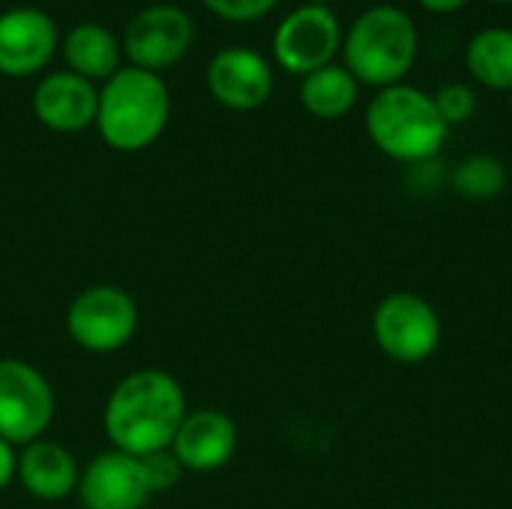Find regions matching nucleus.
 Here are the masks:
<instances>
[{
  "label": "nucleus",
  "instance_id": "obj_1",
  "mask_svg": "<svg viewBox=\"0 0 512 509\" xmlns=\"http://www.w3.org/2000/svg\"><path fill=\"white\" fill-rule=\"evenodd\" d=\"M186 411V393L174 375L138 369L114 384L102 411V426L111 450L141 459L171 450Z\"/></svg>",
  "mask_w": 512,
  "mask_h": 509
},
{
  "label": "nucleus",
  "instance_id": "obj_2",
  "mask_svg": "<svg viewBox=\"0 0 512 509\" xmlns=\"http://www.w3.org/2000/svg\"><path fill=\"white\" fill-rule=\"evenodd\" d=\"M171 120V93L162 75L120 66L102 87L96 105L99 138L117 153H138L156 144Z\"/></svg>",
  "mask_w": 512,
  "mask_h": 509
},
{
  "label": "nucleus",
  "instance_id": "obj_3",
  "mask_svg": "<svg viewBox=\"0 0 512 509\" xmlns=\"http://www.w3.org/2000/svg\"><path fill=\"white\" fill-rule=\"evenodd\" d=\"M366 132L384 156L405 165H423L441 153L450 126L432 93L402 81L372 96L366 105Z\"/></svg>",
  "mask_w": 512,
  "mask_h": 509
},
{
  "label": "nucleus",
  "instance_id": "obj_4",
  "mask_svg": "<svg viewBox=\"0 0 512 509\" xmlns=\"http://www.w3.org/2000/svg\"><path fill=\"white\" fill-rule=\"evenodd\" d=\"M420 51L414 18L390 3L363 9L342 36V66L369 87L402 84Z\"/></svg>",
  "mask_w": 512,
  "mask_h": 509
},
{
  "label": "nucleus",
  "instance_id": "obj_5",
  "mask_svg": "<svg viewBox=\"0 0 512 509\" xmlns=\"http://www.w3.org/2000/svg\"><path fill=\"white\" fill-rule=\"evenodd\" d=\"M372 336L384 357L402 366L426 363L444 336L435 306L414 291L387 294L372 315Z\"/></svg>",
  "mask_w": 512,
  "mask_h": 509
},
{
  "label": "nucleus",
  "instance_id": "obj_6",
  "mask_svg": "<svg viewBox=\"0 0 512 509\" xmlns=\"http://www.w3.org/2000/svg\"><path fill=\"white\" fill-rule=\"evenodd\" d=\"M138 306L117 285H90L66 309L69 339L90 354H114L132 342Z\"/></svg>",
  "mask_w": 512,
  "mask_h": 509
},
{
  "label": "nucleus",
  "instance_id": "obj_7",
  "mask_svg": "<svg viewBox=\"0 0 512 509\" xmlns=\"http://www.w3.org/2000/svg\"><path fill=\"white\" fill-rule=\"evenodd\" d=\"M195 39L192 15L177 3H153L135 12L120 36L129 66L147 72H165L186 57Z\"/></svg>",
  "mask_w": 512,
  "mask_h": 509
},
{
  "label": "nucleus",
  "instance_id": "obj_8",
  "mask_svg": "<svg viewBox=\"0 0 512 509\" xmlns=\"http://www.w3.org/2000/svg\"><path fill=\"white\" fill-rule=\"evenodd\" d=\"M54 420V390L48 378L15 357L0 360V438L15 444L39 441Z\"/></svg>",
  "mask_w": 512,
  "mask_h": 509
},
{
  "label": "nucleus",
  "instance_id": "obj_9",
  "mask_svg": "<svg viewBox=\"0 0 512 509\" xmlns=\"http://www.w3.org/2000/svg\"><path fill=\"white\" fill-rule=\"evenodd\" d=\"M342 24L324 3H303L288 12L273 33V60L291 75H309L342 51Z\"/></svg>",
  "mask_w": 512,
  "mask_h": 509
},
{
  "label": "nucleus",
  "instance_id": "obj_10",
  "mask_svg": "<svg viewBox=\"0 0 512 509\" xmlns=\"http://www.w3.org/2000/svg\"><path fill=\"white\" fill-rule=\"evenodd\" d=\"M60 48L54 18L39 6H12L0 12V72L27 78L48 66Z\"/></svg>",
  "mask_w": 512,
  "mask_h": 509
},
{
  "label": "nucleus",
  "instance_id": "obj_11",
  "mask_svg": "<svg viewBox=\"0 0 512 509\" xmlns=\"http://www.w3.org/2000/svg\"><path fill=\"white\" fill-rule=\"evenodd\" d=\"M75 492L84 509H144L153 498L141 459L120 450L93 456L81 471Z\"/></svg>",
  "mask_w": 512,
  "mask_h": 509
},
{
  "label": "nucleus",
  "instance_id": "obj_12",
  "mask_svg": "<svg viewBox=\"0 0 512 509\" xmlns=\"http://www.w3.org/2000/svg\"><path fill=\"white\" fill-rule=\"evenodd\" d=\"M207 90L228 111H255L273 93V66L264 54L231 45L210 57Z\"/></svg>",
  "mask_w": 512,
  "mask_h": 509
},
{
  "label": "nucleus",
  "instance_id": "obj_13",
  "mask_svg": "<svg viewBox=\"0 0 512 509\" xmlns=\"http://www.w3.org/2000/svg\"><path fill=\"white\" fill-rule=\"evenodd\" d=\"M237 441L240 435L228 414L216 408H198V411H186L171 441V453L183 471L210 474V471L225 468L234 459Z\"/></svg>",
  "mask_w": 512,
  "mask_h": 509
},
{
  "label": "nucleus",
  "instance_id": "obj_14",
  "mask_svg": "<svg viewBox=\"0 0 512 509\" xmlns=\"http://www.w3.org/2000/svg\"><path fill=\"white\" fill-rule=\"evenodd\" d=\"M99 87L69 69L48 72L33 90V114L51 132H84L96 123Z\"/></svg>",
  "mask_w": 512,
  "mask_h": 509
},
{
  "label": "nucleus",
  "instance_id": "obj_15",
  "mask_svg": "<svg viewBox=\"0 0 512 509\" xmlns=\"http://www.w3.org/2000/svg\"><path fill=\"white\" fill-rule=\"evenodd\" d=\"M78 462L75 456L48 438L30 441L21 447L18 453V468H15V480L24 486V492L36 501L54 504L69 498L78 489Z\"/></svg>",
  "mask_w": 512,
  "mask_h": 509
},
{
  "label": "nucleus",
  "instance_id": "obj_16",
  "mask_svg": "<svg viewBox=\"0 0 512 509\" xmlns=\"http://www.w3.org/2000/svg\"><path fill=\"white\" fill-rule=\"evenodd\" d=\"M60 54H63L69 72H75L93 84L96 81L105 84L123 66L120 63V54H123L120 39L105 24H96V21H81L72 30H66L60 36Z\"/></svg>",
  "mask_w": 512,
  "mask_h": 509
},
{
  "label": "nucleus",
  "instance_id": "obj_17",
  "mask_svg": "<svg viewBox=\"0 0 512 509\" xmlns=\"http://www.w3.org/2000/svg\"><path fill=\"white\" fill-rule=\"evenodd\" d=\"M360 99L357 78L342 63H327L300 81V105L318 120H339L345 117Z\"/></svg>",
  "mask_w": 512,
  "mask_h": 509
},
{
  "label": "nucleus",
  "instance_id": "obj_18",
  "mask_svg": "<svg viewBox=\"0 0 512 509\" xmlns=\"http://www.w3.org/2000/svg\"><path fill=\"white\" fill-rule=\"evenodd\" d=\"M468 72L489 90H512V27H486L471 36L465 51Z\"/></svg>",
  "mask_w": 512,
  "mask_h": 509
},
{
  "label": "nucleus",
  "instance_id": "obj_19",
  "mask_svg": "<svg viewBox=\"0 0 512 509\" xmlns=\"http://www.w3.org/2000/svg\"><path fill=\"white\" fill-rule=\"evenodd\" d=\"M507 180H510L507 165L492 153H471L450 174L453 192L465 201H474V204L501 198L507 189Z\"/></svg>",
  "mask_w": 512,
  "mask_h": 509
},
{
  "label": "nucleus",
  "instance_id": "obj_20",
  "mask_svg": "<svg viewBox=\"0 0 512 509\" xmlns=\"http://www.w3.org/2000/svg\"><path fill=\"white\" fill-rule=\"evenodd\" d=\"M441 117L447 120V126H459V123H468L477 111V93L462 84V81H447L441 84L435 93H432Z\"/></svg>",
  "mask_w": 512,
  "mask_h": 509
},
{
  "label": "nucleus",
  "instance_id": "obj_21",
  "mask_svg": "<svg viewBox=\"0 0 512 509\" xmlns=\"http://www.w3.org/2000/svg\"><path fill=\"white\" fill-rule=\"evenodd\" d=\"M141 465H144V474H147V483H150L153 495L174 489V486L180 483V477L186 474V471L180 468V462L174 459V453H171V450L141 456Z\"/></svg>",
  "mask_w": 512,
  "mask_h": 509
},
{
  "label": "nucleus",
  "instance_id": "obj_22",
  "mask_svg": "<svg viewBox=\"0 0 512 509\" xmlns=\"http://www.w3.org/2000/svg\"><path fill=\"white\" fill-rule=\"evenodd\" d=\"M210 12H216L219 18L225 21H234V24H249V21H258L264 18L279 0H201Z\"/></svg>",
  "mask_w": 512,
  "mask_h": 509
},
{
  "label": "nucleus",
  "instance_id": "obj_23",
  "mask_svg": "<svg viewBox=\"0 0 512 509\" xmlns=\"http://www.w3.org/2000/svg\"><path fill=\"white\" fill-rule=\"evenodd\" d=\"M15 468H18V453L9 441L0 438V492L15 480Z\"/></svg>",
  "mask_w": 512,
  "mask_h": 509
},
{
  "label": "nucleus",
  "instance_id": "obj_24",
  "mask_svg": "<svg viewBox=\"0 0 512 509\" xmlns=\"http://www.w3.org/2000/svg\"><path fill=\"white\" fill-rule=\"evenodd\" d=\"M417 3L435 15H450V12H459L468 0H417Z\"/></svg>",
  "mask_w": 512,
  "mask_h": 509
},
{
  "label": "nucleus",
  "instance_id": "obj_25",
  "mask_svg": "<svg viewBox=\"0 0 512 509\" xmlns=\"http://www.w3.org/2000/svg\"><path fill=\"white\" fill-rule=\"evenodd\" d=\"M492 3H512V0H492Z\"/></svg>",
  "mask_w": 512,
  "mask_h": 509
},
{
  "label": "nucleus",
  "instance_id": "obj_26",
  "mask_svg": "<svg viewBox=\"0 0 512 509\" xmlns=\"http://www.w3.org/2000/svg\"><path fill=\"white\" fill-rule=\"evenodd\" d=\"M510 111H512V90H510Z\"/></svg>",
  "mask_w": 512,
  "mask_h": 509
}]
</instances>
